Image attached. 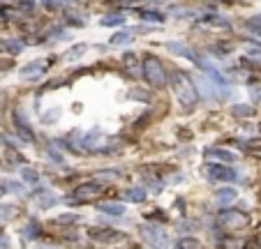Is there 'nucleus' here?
<instances>
[{"label":"nucleus","mask_w":261,"mask_h":249,"mask_svg":"<svg viewBox=\"0 0 261 249\" xmlns=\"http://www.w3.org/2000/svg\"><path fill=\"white\" fill-rule=\"evenodd\" d=\"M171 83H173V90H176V97L180 99V104L192 109V106L199 102V92H196L194 83L190 79L188 74L178 72V69H173L171 72Z\"/></svg>","instance_id":"f257e3e1"},{"label":"nucleus","mask_w":261,"mask_h":249,"mask_svg":"<svg viewBox=\"0 0 261 249\" xmlns=\"http://www.w3.org/2000/svg\"><path fill=\"white\" fill-rule=\"evenodd\" d=\"M143 76H146V81L153 88H164L166 86V69L160 63V58L155 56H148L143 60Z\"/></svg>","instance_id":"f03ea898"},{"label":"nucleus","mask_w":261,"mask_h":249,"mask_svg":"<svg viewBox=\"0 0 261 249\" xmlns=\"http://www.w3.org/2000/svg\"><path fill=\"white\" fill-rule=\"evenodd\" d=\"M206 176L211 182H229V180H236V171L231 166H222V164H213L206 169Z\"/></svg>","instance_id":"7ed1b4c3"},{"label":"nucleus","mask_w":261,"mask_h":249,"mask_svg":"<svg viewBox=\"0 0 261 249\" xmlns=\"http://www.w3.org/2000/svg\"><path fill=\"white\" fill-rule=\"evenodd\" d=\"M247 215H243V212H234V210H229V212H222L220 215V224L224 226V228H229V231H238V228H243V226H247Z\"/></svg>","instance_id":"20e7f679"},{"label":"nucleus","mask_w":261,"mask_h":249,"mask_svg":"<svg viewBox=\"0 0 261 249\" xmlns=\"http://www.w3.org/2000/svg\"><path fill=\"white\" fill-rule=\"evenodd\" d=\"M102 194V187L97 182H83L74 189V201H90V199H95Z\"/></svg>","instance_id":"39448f33"},{"label":"nucleus","mask_w":261,"mask_h":249,"mask_svg":"<svg viewBox=\"0 0 261 249\" xmlns=\"http://www.w3.org/2000/svg\"><path fill=\"white\" fill-rule=\"evenodd\" d=\"M47 72V60H33L21 69V79H37Z\"/></svg>","instance_id":"423d86ee"},{"label":"nucleus","mask_w":261,"mask_h":249,"mask_svg":"<svg viewBox=\"0 0 261 249\" xmlns=\"http://www.w3.org/2000/svg\"><path fill=\"white\" fill-rule=\"evenodd\" d=\"M90 238H95L99 242H118L122 240L120 231H111V228H90Z\"/></svg>","instance_id":"0eeeda50"},{"label":"nucleus","mask_w":261,"mask_h":249,"mask_svg":"<svg viewBox=\"0 0 261 249\" xmlns=\"http://www.w3.org/2000/svg\"><path fill=\"white\" fill-rule=\"evenodd\" d=\"M204 159L206 161H236V155L229 153V150H222V148H211L204 153Z\"/></svg>","instance_id":"6e6552de"},{"label":"nucleus","mask_w":261,"mask_h":249,"mask_svg":"<svg viewBox=\"0 0 261 249\" xmlns=\"http://www.w3.org/2000/svg\"><path fill=\"white\" fill-rule=\"evenodd\" d=\"M143 238H146L150 245H166L164 231L162 228H155V226H146V228H143Z\"/></svg>","instance_id":"1a4fd4ad"},{"label":"nucleus","mask_w":261,"mask_h":249,"mask_svg":"<svg viewBox=\"0 0 261 249\" xmlns=\"http://www.w3.org/2000/svg\"><path fill=\"white\" fill-rule=\"evenodd\" d=\"M236 189L234 187H224V189H220V192L215 194V203L217 205H222V208H227V205H231V203L236 201Z\"/></svg>","instance_id":"9d476101"},{"label":"nucleus","mask_w":261,"mask_h":249,"mask_svg":"<svg viewBox=\"0 0 261 249\" xmlns=\"http://www.w3.org/2000/svg\"><path fill=\"white\" fill-rule=\"evenodd\" d=\"M14 120H17V129H19V132H21V134H24V136L28 138V141H33V138H35V134H33V129H30V125L25 122L24 113H21V111H17V113H14Z\"/></svg>","instance_id":"9b49d317"},{"label":"nucleus","mask_w":261,"mask_h":249,"mask_svg":"<svg viewBox=\"0 0 261 249\" xmlns=\"http://www.w3.org/2000/svg\"><path fill=\"white\" fill-rule=\"evenodd\" d=\"M102 212H106V215H116V217H120L122 212H125V205L122 203H99L97 205Z\"/></svg>","instance_id":"f8f14e48"},{"label":"nucleus","mask_w":261,"mask_h":249,"mask_svg":"<svg viewBox=\"0 0 261 249\" xmlns=\"http://www.w3.org/2000/svg\"><path fill=\"white\" fill-rule=\"evenodd\" d=\"M17 215H19L17 205H2V208H0V224H5V222H9V219H14Z\"/></svg>","instance_id":"ddd939ff"},{"label":"nucleus","mask_w":261,"mask_h":249,"mask_svg":"<svg viewBox=\"0 0 261 249\" xmlns=\"http://www.w3.org/2000/svg\"><path fill=\"white\" fill-rule=\"evenodd\" d=\"M125 196H127L132 203H141L143 199H146V192H143L141 187H132V189H127V194H125Z\"/></svg>","instance_id":"4468645a"},{"label":"nucleus","mask_w":261,"mask_h":249,"mask_svg":"<svg viewBox=\"0 0 261 249\" xmlns=\"http://www.w3.org/2000/svg\"><path fill=\"white\" fill-rule=\"evenodd\" d=\"M83 53H86V44H76V46H74L72 51L65 56V60H70V63H72V60H76V58H81Z\"/></svg>","instance_id":"2eb2a0df"},{"label":"nucleus","mask_w":261,"mask_h":249,"mask_svg":"<svg viewBox=\"0 0 261 249\" xmlns=\"http://www.w3.org/2000/svg\"><path fill=\"white\" fill-rule=\"evenodd\" d=\"M141 19H143V21H153V23H162L164 21V16L160 14V12H141Z\"/></svg>","instance_id":"dca6fc26"},{"label":"nucleus","mask_w":261,"mask_h":249,"mask_svg":"<svg viewBox=\"0 0 261 249\" xmlns=\"http://www.w3.org/2000/svg\"><path fill=\"white\" fill-rule=\"evenodd\" d=\"M127 42H132V32L130 30L118 32V35H114V37H111V44H127Z\"/></svg>","instance_id":"f3484780"},{"label":"nucleus","mask_w":261,"mask_h":249,"mask_svg":"<svg viewBox=\"0 0 261 249\" xmlns=\"http://www.w3.org/2000/svg\"><path fill=\"white\" fill-rule=\"evenodd\" d=\"M56 201H58V199L53 196V194H44L40 201H37V205H40V208H51V205H53Z\"/></svg>","instance_id":"a211bd4d"},{"label":"nucleus","mask_w":261,"mask_h":249,"mask_svg":"<svg viewBox=\"0 0 261 249\" xmlns=\"http://www.w3.org/2000/svg\"><path fill=\"white\" fill-rule=\"evenodd\" d=\"M247 28H250V30H254V32H259L261 35V14L259 16H252V19H247Z\"/></svg>","instance_id":"6ab92c4d"},{"label":"nucleus","mask_w":261,"mask_h":249,"mask_svg":"<svg viewBox=\"0 0 261 249\" xmlns=\"http://www.w3.org/2000/svg\"><path fill=\"white\" fill-rule=\"evenodd\" d=\"M125 23V16H104L102 25H122Z\"/></svg>","instance_id":"aec40b11"},{"label":"nucleus","mask_w":261,"mask_h":249,"mask_svg":"<svg viewBox=\"0 0 261 249\" xmlns=\"http://www.w3.org/2000/svg\"><path fill=\"white\" fill-rule=\"evenodd\" d=\"M74 222H79V215H60V217H56V224H74Z\"/></svg>","instance_id":"412c9836"},{"label":"nucleus","mask_w":261,"mask_h":249,"mask_svg":"<svg viewBox=\"0 0 261 249\" xmlns=\"http://www.w3.org/2000/svg\"><path fill=\"white\" fill-rule=\"evenodd\" d=\"M21 176L25 178V182H37V180H40V178H37V173H35V171H30V169H24V171H21Z\"/></svg>","instance_id":"4be33fe9"},{"label":"nucleus","mask_w":261,"mask_h":249,"mask_svg":"<svg viewBox=\"0 0 261 249\" xmlns=\"http://www.w3.org/2000/svg\"><path fill=\"white\" fill-rule=\"evenodd\" d=\"M178 247H199V240H192V238H183V240H178Z\"/></svg>","instance_id":"5701e85b"},{"label":"nucleus","mask_w":261,"mask_h":249,"mask_svg":"<svg viewBox=\"0 0 261 249\" xmlns=\"http://www.w3.org/2000/svg\"><path fill=\"white\" fill-rule=\"evenodd\" d=\"M37 233H40V228L35 226V222H33V224H28V226H25V238H35Z\"/></svg>","instance_id":"b1692460"},{"label":"nucleus","mask_w":261,"mask_h":249,"mask_svg":"<svg viewBox=\"0 0 261 249\" xmlns=\"http://www.w3.org/2000/svg\"><path fill=\"white\" fill-rule=\"evenodd\" d=\"M95 178H118V171H102V173H95Z\"/></svg>","instance_id":"393cba45"},{"label":"nucleus","mask_w":261,"mask_h":249,"mask_svg":"<svg viewBox=\"0 0 261 249\" xmlns=\"http://www.w3.org/2000/svg\"><path fill=\"white\" fill-rule=\"evenodd\" d=\"M234 113H236V115H250L252 109H234Z\"/></svg>","instance_id":"a878e982"},{"label":"nucleus","mask_w":261,"mask_h":249,"mask_svg":"<svg viewBox=\"0 0 261 249\" xmlns=\"http://www.w3.org/2000/svg\"><path fill=\"white\" fill-rule=\"evenodd\" d=\"M2 194H5V187H2V185H0V196H2Z\"/></svg>","instance_id":"bb28decb"}]
</instances>
